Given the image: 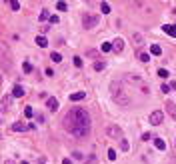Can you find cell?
Instances as JSON below:
<instances>
[{
  "label": "cell",
  "mask_w": 176,
  "mask_h": 164,
  "mask_svg": "<svg viewBox=\"0 0 176 164\" xmlns=\"http://www.w3.org/2000/svg\"><path fill=\"white\" fill-rule=\"evenodd\" d=\"M62 124H64V130L70 132L76 138H86L90 134V116H88L86 110L80 108V106L68 110L64 114Z\"/></svg>",
  "instance_id": "obj_1"
},
{
  "label": "cell",
  "mask_w": 176,
  "mask_h": 164,
  "mask_svg": "<svg viewBox=\"0 0 176 164\" xmlns=\"http://www.w3.org/2000/svg\"><path fill=\"white\" fill-rule=\"evenodd\" d=\"M110 96H112V100L116 104H120V106H130V96L126 94L124 86H122L118 80L110 82Z\"/></svg>",
  "instance_id": "obj_2"
},
{
  "label": "cell",
  "mask_w": 176,
  "mask_h": 164,
  "mask_svg": "<svg viewBox=\"0 0 176 164\" xmlns=\"http://www.w3.org/2000/svg\"><path fill=\"white\" fill-rule=\"evenodd\" d=\"M106 136H108V138H114V140H122V130H120V126H116V124H110L108 128H106Z\"/></svg>",
  "instance_id": "obj_3"
},
{
  "label": "cell",
  "mask_w": 176,
  "mask_h": 164,
  "mask_svg": "<svg viewBox=\"0 0 176 164\" xmlns=\"http://www.w3.org/2000/svg\"><path fill=\"white\" fill-rule=\"evenodd\" d=\"M82 24H84V28H94V26H98V16L96 14H84Z\"/></svg>",
  "instance_id": "obj_4"
},
{
  "label": "cell",
  "mask_w": 176,
  "mask_h": 164,
  "mask_svg": "<svg viewBox=\"0 0 176 164\" xmlns=\"http://www.w3.org/2000/svg\"><path fill=\"white\" fill-rule=\"evenodd\" d=\"M126 80H128V82H132V84H140V86H142V92H148V86H146V84L142 82V78H140V76H134V74H126Z\"/></svg>",
  "instance_id": "obj_5"
},
{
  "label": "cell",
  "mask_w": 176,
  "mask_h": 164,
  "mask_svg": "<svg viewBox=\"0 0 176 164\" xmlns=\"http://www.w3.org/2000/svg\"><path fill=\"white\" fill-rule=\"evenodd\" d=\"M162 120H164V114H162L160 110H154L152 114H150V122H152L154 126H158V124H162Z\"/></svg>",
  "instance_id": "obj_6"
},
{
  "label": "cell",
  "mask_w": 176,
  "mask_h": 164,
  "mask_svg": "<svg viewBox=\"0 0 176 164\" xmlns=\"http://www.w3.org/2000/svg\"><path fill=\"white\" fill-rule=\"evenodd\" d=\"M10 106H12V96H2L0 98V110L2 112H8Z\"/></svg>",
  "instance_id": "obj_7"
},
{
  "label": "cell",
  "mask_w": 176,
  "mask_h": 164,
  "mask_svg": "<svg viewBox=\"0 0 176 164\" xmlns=\"http://www.w3.org/2000/svg\"><path fill=\"white\" fill-rule=\"evenodd\" d=\"M164 106H166V112L170 114V118H172V120H176V104H174V102H170V100H168V102H166Z\"/></svg>",
  "instance_id": "obj_8"
},
{
  "label": "cell",
  "mask_w": 176,
  "mask_h": 164,
  "mask_svg": "<svg viewBox=\"0 0 176 164\" xmlns=\"http://www.w3.org/2000/svg\"><path fill=\"white\" fill-rule=\"evenodd\" d=\"M24 86H20V84H16L14 86V90H12V98H20V96H24Z\"/></svg>",
  "instance_id": "obj_9"
},
{
  "label": "cell",
  "mask_w": 176,
  "mask_h": 164,
  "mask_svg": "<svg viewBox=\"0 0 176 164\" xmlns=\"http://www.w3.org/2000/svg\"><path fill=\"white\" fill-rule=\"evenodd\" d=\"M122 48H124V40H122V38H116V40L112 42V50H116V52H120Z\"/></svg>",
  "instance_id": "obj_10"
},
{
  "label": "cell",
  "mask_w": 176,
  "mask_h": 164,
  "mask_svg": "<svg viewBox=\"0 0 176 164\" xmlns=\"http://www.w3.org/2000/svg\"><path fill=\"white\" fill-rule=\"evenodd\" d=\"M46 106H48V110H56V108H58V100L52 98V96L46 98Z\"/></svg>",
  "instance_id": "obj_11"
},
{
  "label": "cell",
  "mask_w": 176,
  "mask_h": 164,
  "mask_svg": "<svg viewBox=\"0 0 176 164\" xmlns=\"http://www.w3.org/2000/svg\"><path fill=\"white\" fill-rule=\"evenodd\" d=\"M152 138H154V146H156L158 150H164L166 148V142L162 140V138H158V136H152Z\"/></svg>",
  "instance_id": "obj_12"
},
{
  "label": "cell",
  "mask_w": 176,
  "mask_h": 164,
  "mask_svg": "<svg viewBox=\"0 0 176 164\" xmlns=\"http://www.w3.org/2000/svg\"><path fill=\"white\" fill-rule=\"evenodd\" d=\"M86 96V92H74V94H70V102H78V100H82Z\"/></svg>",
  "instance_id": "obj_13"
},
{
  "label": "cell",
  "mask_w": 176,
  "mask_h": 164,
  "mask_svg": "<svg viewBox=\"0 0 176 164\" xmlns=\"http://www.w3.org/2000/svg\"><path fill=\"white\" fill-rule=\"evenodd\" d=\"M34 42H36V46H40V48H46V46H48V40H46L44 36H36Z\"/></svg>",
  "instance_id": "obj_14"
},
{
  "label": "cell",
  "mask_w": 176,
  "mask_h": 164,
  "mask_svg": "<svg viewBox=\"0 0 176 164\" xmlns=\"http://www.w3.org/2000/svg\"><path fill=\"white\" fill-rule=\"evenodd\" d=\"M12 130L14 132H24L26 126H24V122H14V124H12Z\"/></svg>",
  "instance_id": "obj_15"
},
{
  "label": "cell",
  "mask_w": 176,
  "mask_h": 164,
  "mask_svg": "<svg viewBox=\"0 0 176 164\" xmlns=\"http://www.w3.org/2000/svg\"><path fill=\"white\" fill-rule=\"evenodd\" d=\"M150 52H152L154 56H160L162 54V48H160L158 44H152V46H150Z\"/></svg>",
  "instance_id": "obj_16"
},
{
  "label": "cell",
  "mask_w": 176,
  "mask_h": 164,
  "mask_svg": "<svg viewBox=\"0 0 176 164\" xmlns=\"http://www.w3.org/2000/svg\"><path fill=\"white\" fill-rule=\"evenodd\" d=\"M164 32L168 36H176V26H164Z\"/></svg>",
  "instance_id": "obj_17"
},
{
  "label": "cell",
  "mask_w": 176,
  "mask_h": 164,
  "mask_svg": "<svg viewBox=\"0 0 176 164\" xmlns=\"http://www.w3.org/2000/svg\"><path fill=\"white\" fill-rule=\"evenodd\" d=\"M40 20H50V12L46 10V8L40 10Z\"/></svg>",
  "instance_id": "obj_18"
},
{
  "label": "cell",
  "mask_w": 176,
  "mask_h": 164,
  "mask_svg": "<svg viewBox=\"0 0 176 164\" xmlns=\"http://www.w3.org/2000/svg\"><path fill=\"white\" fill-rule=\"evenodd\" d=\"M50 60H52V62H56V64H58V62H60V60H62V56L58 54V52H52V54H50Z\"/></svg>",
  "instance_id": "obj_19"
},
{
  "label": "cell",
  "mask_w": 176,
  "mask_h": 164,
  "mask_svg": "<svg viewBox=\"0 0 176 164\" xmlns=\"http://www.w3.org/2000/svg\"><path fill=\"white\" fill-rule=\"evenodd\" d=\"M100 10L104 12V14H108V12H110V4H108V2H102V4H100Z\"/></svg>",
  "instance_id": "obj_20"
},
{
  "label": "cell",
  "mask_w": 176,
  "mask_h": 164,
  "mask_svg": "<svg viewBox=\"0 0 176 164\" xmlns=\"http://www.w3.org/2000/svg\"><path fill=\"white\" fill-rule=\"evenodd\" d=\"M120 148L124 150V152H126V150L130 148V144H128V140H126V138H122V140H120Z\"/></svg>",
  "instance_id": "obj_21"
},
{
  "label": "cell",
  "mask_w": 176,
  "mask_h": 164,
  "mask_svg": "<svg viewBox=\"0 0 176 164\" xmlns=\"http://www.w3.org/2000/svg\"><path fill=\"white\" fill-rule=\"evenodd\" d=\"M10 8L12 10H20V2L18 0H10Z\"/></svg>",
  "instance_id": "obj_22"
},
{
  "label": "cell",
  "mask_w": 176,
  "mask_h": 164,
  "mask_svg": "<svg viewBox=\"0 0 176 164\" xmlns=\"http://www.w3.org/2000/svg\"><path fill=\"white\" fill-rule=\"evenodd\" d=\"M112 50V44L110 42H102V52H110Z\"/></svg>",
  "instance_id": "obj_23"
},
{
  "label": "cell",
  "mask_w": 176,
  "mask_h": 164,
  "mask_svg": "<svg viewBox=\"0 0 176 164\" xmlns=\"http://www.w3.org/2000/svg\"><path fill=\"white\" fill-rule=\"evenodd\" d=\"M32 108H30V106H26V108H24V116H26V118H32Z\"/></svg>",
  "instance_id": "obj_24"
},
{
  "label": "cell",
  "mask_w": 176,
  "mask_h": 164,
  "mask_svg": "<svg viewBox=\"0 0 176 164\" xmlns=\"http://www.w3.org/2000/svg\"><path fill=\"white\" fill-rule=\"evenodd\" d=\"M158 76L160 78H168V70H166V68H160V70H158Z\"/></svg>",
  "instance_id": "obj_25"
},
{
  "label": "cell",
  "mask_w": 176,
  "mask_h": 164,
  "mask_svg": "<svg viewBox=\"0 0 176 164\" xmlns=\"http://www.w3.org/2000/svg\"><path fill=\"white\" fill-rule=\"evenodd\" d=\"M138 58H140L142 62H148V60H150V56L146 54V52H140V54H138Z\"/></svg>",
  "instance_id": "obj_26"
},
{
  "label": "cell",
  "mask_w": 176,
  "mask_h": 164,
  "mask_svg": "<svg viewBox=\"0 0 176 164\" xmlns=\"http://www.w3.org/2000/svg\"><path fill=\"white\" fill-rule=\"evenodd\" d=\"M94 70H98V72H100V70H104V62H100V60H98V62H94Z\"/></svg>",
  "instance_id": "obj_27"
},
{
  "label": "cell",
  "mask_w": 176,
  "mask_h": 164,
  "mask_svg": "<svg viewBox=\"0 0 176 164\" xmlns=\"http://www.w3.org/2000/svg\"><path fill=\"white\" fill-rule=\"evenodd\" d=\"M22 68H24V72H32V64H30V62H24Z\"/></svg>",
  "instance_id": "obj_28"
},
{
  "label": "cell",
  "mask_w": 176,
  "mask_h": 164,
  "mask_svg": "<svg viewBox=\"0 0 176 164\" xmlns=\"http://www.w3.org/2000/svg\"><path fill=\"white\" fill-rule=\"evenodd\" d=\"M56 8H58V10H68L66 2H58V4H56Z\"/></svg>",
  "instance_id": "obj_29"
},
{
  "label": "cell",
  "mask_w": 176,
  "mask_h": 164,
  "mask_svg": "<svg viewBox=\"0 0 176 164\" xmlns=\"http://www.w3.org/2000/svg\"><path fill=\"white\" fill-rule=\"evenodd\" d=\"M108 158H110V160H116V150L110 148V150H108Z\"/></svg>",
  "instance_id": "obj_30"
},
{
  "label": "cell",
  "mask_w": 176,
  "mask_h": 164,
  "mask_svg": "<svg viewBox=\"0 0 176 164\" xmlns=\"http://www.w3.org/2000/svg\"><path fill=\"white\" fill-rule=\"evenodd\" d=\"M74 64H76L78 68L82 66V58H80V56H74Z\"/></svg>",
  "instance_id": "obj_31"
},
{
  "label": "cell",
  "mask_w": 176,
  "mask_h": 164,
  "mask_svg": "<svg viewBox=\"0 0 176 164\" xmlns=\"http://www.w3.org/2000/svg\"><path fill=\"white\" fill-rule=\"evenodd\" d=\"M88 56H90V58H98V52H96V50H88Z\"/></svg>",
  "instance_id": "obj_32"
},
{
  "label": "cell",
  "mask_w": 176,
  "mask_h": 164,
  "mask_svg": "<svg viewBox=\"0 0 176 164\" xmlns=\"http://www.w3.org/2000/svg\"><path fill=\"white\" fill-rule=\"evenodd\" d=\"M160 90H162L164 94H168V92H170V86H168V84H162V88H160Z\"/></svg>",
  "instance_id": "obj_33"
},
{
  "label": "cell",
  "mask_w": 176,
  "mask_h": 164,
  "mask_svg": "<svg viewBox=\"0 0 176 164\" xmlns=\"http://www.w3.org/2000/svg\"><path fill=\"white\" fill-rule=\"evenodd\" d=\"M50 22H52V24H58V22H60V18L54 14V16H50Z\"/></svg>",
  "instance_id": "obj_34"
},
{
  "label": "cell",
  "mask_w": 176,
  "mask_h": 164,
  "mask_svg": "<svg viewBox=\"0 0 176 164\" xmlns=\"http://www.w3.org/2000/svg\"><path fill=\"white\" fill-rule=\"evenodd\" d=\"M46 76H54V70L52 68H46Z\"/></svg>",
  "instance_id": "obj_35"
},
{
  "label": "cell",
  "mask_w": 176,
  "mask_h": 164,
  "mask_svg": "<svg viewBox=\"0 0 176 164\" xmlns=\"http://www.w3.org/2000/svg\"><path fill=\"white\" fill-rule=\"evenodd\" d=\"M150 138H152V136H150L148 132H144V134H142V140H150Z\"/></svg>",
  "instance_id": "obj_36"
},
{
  "label": "cell",
  "mask_w": 176,
  "mask_h": 164,
  "mask_svg": "<svg viewBox=\"0 0 176 164\" xmlns=\"http://www.w3.org/2000/svg\"><path fill=\"white\" fill-rule=\"evenodd\" d=\"M36 122H44V116H42V114H36Z\"/></svg>",
  "instance_id": "obj_37"
},
{
  "label": "cell",
  "mask_w": 176,
  "mask_h": 164,
  "mask_svg": "<svg viewBox=\"0 0 176 164\" xmlns=\"http://www.w3.org/2000/svg\"><path fill=\"white\" fill-rule=\"evenodd\" d=\"M72 154H74V158H78V160L82 158V152H78V150H76V152H72Z\"/></svg>",
  "instance_id": "obj_38"
},
{
  "label": "cell",
  "mask_w": 176,
  "mask_h": 164,
  "mask_svg": "<svg viewBox=\"0 0 176 164\" xmlns=\"http://www.w3.org/2000/svg\"><path fill=\"white\" fill-rule=\"evenodd\" d=\"M62 164H72V160H70V158H64V160H62Z\"/></svg>",
  "instance_id": "obj_39"
},
{
  "label": "cell",
  "mask_w": 176,
  "mask_h": 164,
  "mask_svg": "<svg viewBox=\"0 0 176 164\" xmlns=\"http://www.w3.org/2000/svg\"><path fill=\"white\" fill-rule=\"evenodd\" d=\"M4 164H16V162H14V160H6Z\"/></svg>",
  "instance_id": "obj_40"
},
{
  "label": "cell",
  "mask_w": 176,
  "mask_h": 164,
  "mask_svg": "<svg viewBox=\"0 0 176 164\" xmlns=\"http://www.w3.org/2000/svg\"><path fill=\"white\" fill-rule=\"evenodd\" d=\"M20 164H30V162H20Z\"/></svg>",
  "instance_id": "obj_41"
},
{
  "label": "cell",
  "mask_w": 176,
  "mask_h": 164,
  "mask_svg": "<svg viewBox=\"0 0 176 164\" xmlns=\"http://www.w3.org/2000/svg\"><path fill=\"white\" fill-rule=\"evenodd\" d=\"M0 122H2V118H0Z\"/></svg>",
  "instance_id": "obj_42"
}]
</instances>
